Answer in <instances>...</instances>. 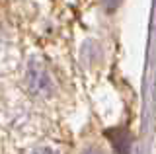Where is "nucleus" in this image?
Instances as JSON below:
<instances>
[{"label":"nucleus","mask_w":156,"mask_h":154,"mask_svg":"<svg viewBox=\"0 0 156 154\" xmlns=\"http://www.w3.org/2000/svg\"><path fill=\"white\" fill-rule=\"evenodd\" d=\"M111 137V144H113L117 154H129L131 150V135L125 129H115L113 133H109Z\"/></svg>","instance_id":"obj_2"},{"label":"nucleus","mask_w":156,"mask_h":154,"mask_svg":"<svg viewBox=\"0 0 156 154\" xmlns=\"http://www.w3.org/2000/svg\"><path fill=\"white\" fill-rule=\"evenodd\" d=\"M33 154H57V152L53 150V148H49V146H41V148H37Z\"/></svg>","instance_id":"obj_3"},{"label":"nucleus","mask_w":156,"mask_h":154,"mask_svg":"<svg viewBox=\"0 0 156 154\" xmlns=\"http://www.w3.org/2000/svg\"><path fill=\"white\" fill-rule=\"evenodd\" d=\"M27 90L31 96L49 98L55 94V80L43 62L33 59L27 66Z\"/></svg>","instance_id":"obj_1"},{"label":"nucleus","mask_w":156,"mask_h":154,"mask_svg":"<svg viewBox=\"0 0 156 154\" xmlns=\"http://www.w3.org/2000/svg\"><path fill=\"white\" fill-rule=\"evenodd\" d=\"M84 154H104L101 150H98V148H90V150H86Z\"/></svg>","instance_id":"obj_4"}]
</instances>
